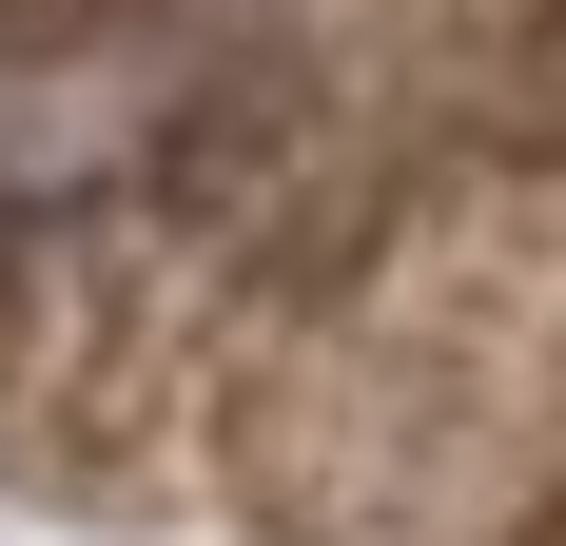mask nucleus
Wrapping results in <instances>:
<instances>
[{
  "label": "nucleus",
  "instance_id": "obj_1",
  "mask_svg": "<svg viewBox=\"0 0 566 546\" xmlns=\"http://www.w3.org/2000/svg\"><path fill=\"white\" fill-rule=\"evenodd\" d=\"M254 489L313 546L566 527V157H410L254 332Z\"/></svg>",
  "mask_w": 566,
  "mask_h": 546
}]
</instances>
